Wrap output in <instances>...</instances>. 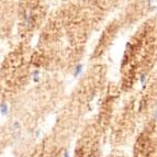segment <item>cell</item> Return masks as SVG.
<instances>
[{"mask_svg":"<svg viewBox=\"0 0 157 157\" xmlns=\"http://www.w3.org/2000/svg\"><path fill=\"white\" fill-rule=\"evenodd\" d=\"M9 112V107L6 102H1L0 103V114L1 115H7Z\"/></svg>","mask_w":157,"mask_h":157,"instance_id":"6da1fadb","label":"cell"},{"mask_svg":"<svg viewBox=\"0 0 157 157\" xmlns=\"http://www.w3.org/2000/svg\"><path fill=\"white\" fill-rule=\"evenodd\" d=\"M64 157H69V155H68V153H64Z\"/></svg>","mask_w":157,"mask_h":157,"instance_id":"8992f818","label":"cell"},{"mask_svg":"<svg viewBox=\"0 0 157 157\" xmlns=\"http://www.w3.org/2000/svg\"><path fill=\"white\" fill-rule=\"evenodd\" d=\"M32 80L34 82H37L40 80V71H32Z\"/></svg>","mask_w":157,"mask_h":157,"instance_id":"3957f363","label":"cell"},{"mask_svg":"<svg viewBox=\"0 0 157 157\" xmlns=\"http://www.w3.org/2000/svg\"><path fill=\"white\" fill-rule=\"evenodd\" d=\"M148 5L152 8H156L157 7V0H148Z\"/></svg>","mask_w":157,"mask_h":157,"instance_id":"277c9868","label":"cell"},{"mask_svg":"<svg viewBox=\"0 0 157 157\" xmlns=\"http://www.w3.org/2000/svg\"><path fill=\"white\" fill-rule=\"evenodd\" d=\"M82 64H78V65L75 67V69H74V77H78L79 75L81 74V71H82Z\"/></svg>","mask_w":157,"mask_h":157,"instance_id":"7a4b0ae2","label":"cell"},{"mask_svg":"<svg viewBox=\"0 0 157 157\" xmlns=\"http://www.w3.org/2000/svg\"><path fill=\"white\" fill-rule=\"evenodd\" d=\"M144 81H145V76H142V78H141V82H142V84H144Z\"/></svg>","mask_w":157,"mask_h":157,"instance_id":"5b68a950","label":"cell"}]
</instances>
